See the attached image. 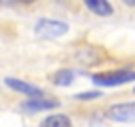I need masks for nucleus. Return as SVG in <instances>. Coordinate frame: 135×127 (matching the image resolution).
<instances>
[{
	"instance_id": "7",
	"label": "nucleus",
	"mask_w": 135,
	"mask_h": 127,
	"mask_svg": "<svg viewBox=\"0 0 135 127\" xmlns=\"http://www.w3.org/2000/svg\"><path fill=\"white\" fill-rule=\"evenodd\" d=\"M42 127H72V121H70L68 115L56 113V115H50L48 119H44Z\"/></svg>"
},
{
	"instance_id": "2",
	"label": "nucleus",
	"mask_w": 135,
	"mask_h": 127,
	"mask_svg": "<svg viewBox=\"0 0 135 127\" xmlns=\"http://www.w3.org/2000/svg\"><path fill=\"white\" fill-rule=\"evenodd\" d=\"M68 30H70V26L66 22H60V20L44 18V20H38V24H36V32L40 36H44V38H60V36L66 34Z\"/></svg>"
},
{
	"instance_id": "6",
	"label": "nucleus",
	"mask_w": 135,
	"mask_h": 127,
	"mask_svg": "<svg viewBox=\"0 0 135 127\" xmlns=\"http://www.w3.org/2000/svg\"><path fill=\"white\" fill-rule=\"evenodd\" d=\"M84 2L97 16H111V12H113V8H111V4L107 0H84Z\"/></svg>"
},
{
	"instance_id": "1",
	"label": "nucleus",
	"mask_w": 135,
	"mask_h": 127,
	"mask_svg": "<svg viewBox=\"0 0 135 127\" xmlns=\"http://www.w3.org/2000/svg\"><path fill=\"white\" fill-rule=\"evenodd\" d=\"M135 80L133 70H119V72H105V74H97L93 76V84L103 85V87H113V85H121L127 81Z\"/></svg>"
},
{
	"instance_id": "5",
	"label": "nucleus",
	"mask_w": 135,
	"mask_h": 127,
	"mask_svg": "<svg viewBox=\"0 0 135 127\" xmlns=\"http://www.w3.org/2000/svg\"><path fill=\"white\" fill-rule=\"evenodd\" d=\"M6 85L12 87L14 91L22 93V95H30V97H40L42 95V89L40 87H36L32 84H26V81H20L16 77H6Z\"/></svg>"
},
{
	"instance_id": "4",
	"label": "nucleus",
	"mask_w": 135,
	"mask_h": 127,
	"mask_svg": "<svg viewBox=\"0 0 135 127\" xmlns=\"http://www.w3.org/2000/svg\"><path fill=\"white\" fill-rule=\"evenodd\" d=\"M58 107V101L56 99H48V97H32L28 101L22 103V109L28 111V113H36V111H46V109H54Z\"/></svg>"
},
{
	"instance_id": "3",
	"label": "nucleus",
	"mask_w": 135,
	"mask_h": 127,
	"mask_svg": "<svg viewBox=\"0 0 135 127\" xmlns=\"http://www.w3.org/2000/svg\"><path fill=\"white\" fill-rule=\"evenodd\" d=\"M107 117H109V119H113V121H121V123L135 121V101L113 105L109 111H107Z\"/></svg>"
},
{
	"instance_id": "10",
	"label": "nucleus",
	"mask_w": 135,
	"mask_h": 127,
	"mask_svg": "<svg viewBox=\"0 0 135 127\" xmlns=\"http://www.w3.org/2000/svg\"><path fill=\"white\" fill-rule=\"evenodd\" d=\"M123 2H125L127 6H135V0H123Z\"/></svg>"
},
{
	"instance_id": "11",
	"label": "nucleus",
	"mask_w": 135,
	"mask_h": 127,
	"mask_svg": "<svg viewBox=\"0 0 135 127\" xmlns=\"http://www.w3.org/2000/svg\"><path fill=\"white\" fill-rule=\"evenodd\" d=\"M20 2H26V4H30V2H34V0H20Z\"/></svg>"
},
{
	"instance_id": "9",
	"label": "nucleus",
	"mask_w": 135,
	"mask_h": 127,
	"mask_svg": "<svg viewBox=\"0 0 135 127\" xmlns=\"http://www.w3.org/2000/svg\"><path fill=\"white\" fill-rule=\"evenodd\" d=\"M97 95H99L97 91H88V93H78L76 97L78 99H93V97H97Z\"/></svg>"
},
{
	"instance_id": "8",
	"label": "nucleus",
	"mask_w": 135,
	"mask_h": 127,
	"mask_svg": "<svg viewBox=\"0 0 135 127\" xmlns=\"http://www.w3.org/2000/svg\"><path fill=\"white\" fill-rule=\"evenodd\" d=\"M72 77H74V74L70 70H60V72L54 74V84L56 85H70L72 84Z\"/></svg>"
}]
</instances>
